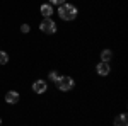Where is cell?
I'll return each instance as SVG.
<instances>
[{
    "mask_svg": "<svg viewBox=\"0 0 128 126\" xmlns=\"http://www.w3.org/2000/svg\"><path fill=\"white\" fill-rule=\"evenodd\" d=\"M5 63H9V55L5 51H0V65H5Z\"/></svg>",
    "mask_w": 128,
    "mask_h": 126,
    "instance_id": "cell-10",
    "label": "cell"
},
{
    "mask_svg": "<svg viewBox=\"0 0 128 126\" xmlns=\"http://www.w3.org/2000/svg\"><path fill=\"white\" fill-rule=\"evenodd\" d=\"M58 72H50V78H51V80H53V82H56V80H58Z\"/></svg>",
    "mask_w": 128,
    "mask_h": 126,
    "instance_id": "cell-11",
    "label": "cell"
},
{
    "mask_svg": "<svg viewBox=\"0 0 128 126\" xmlns=\"http://www.w3.org/2000/svg\"><path fill=\"white\" fill-rule=\"evenodd\" d=\"M98 73L101 75V77H106L109 73V63H106V61H101V63H98Z\"/></svg>",
    "mask_w": 128,
    "mask_h": 126,
    "instance_id": "cell-6",
    "label": "cell"
},
{
    "mask_svg": "<svg viewBox=\"0 0 128 126\" xmlns=\"http://www.w3.org/2000/svg\"><path fill=\"white\" fill-rule=\"evenodd\" d=\"M111 58H113V51H111V49H102V51H101V61L109 63Z\"/></svg>",
    "mask_w": 128,
    "mask_h": 126,
    "instance_id": "cell-9",
    "label": "cell"
},
{
    "mask_svg": "<svg viewBox=\"0 0 128 126\" xmlns=\"http://www.w3.org/2000/svg\"><path fill=\"white\" fill-rule=\"evenodd\" d=\"M40 27H41V31L46 32V34H53V32H56V24H55V20L51 19V17H46V19L40 24Z\"/></svg>",
    "mask_w": 128,
    "mask_h": 126,
    "instance_id": "cell-3",
    "label": "cell"
},
{
    "mask_svg": "<svg viewBox=\"0 0 128 126\" xmlns=\"http://www.w3.org/2000/svg\"><path fill=\"white\" fill-rule=\"evenodd\" d=\"M46 89H48V85H46L44 80H36V82L32 84V90H34L36 94H44Z\"/></svg>",
    "mask_w": 128,
    "mask_h": 126,
    "instance_id": "cell-4",
    "label": "cell"
},
{
    "mask_svg": "<svg viewBox=\"0 0 128 126\" xmlns=\"http://www.w3.org/2000/svg\"><path fill=\"white\" fill-rule=\"evenodd\" d=\"M56 85H58L60 90L67 92V90H72V89H74L75 82H74V78H72V77H67V75H63V77H58V80H56Z\"/></svg>",
    "mask_w": 128,
    "mask_h": 126,
    "instance_id": "cell-2",
    "label": "cell"
},
{
    "mask_svg": "<svg viewBox=\"0 0 128 126\" xmlns=\"http://www.w3.org/2000/svg\"><path fill=\"white\" fill-rule=\"evenodd\" d=\"M58 15L63 20H74L77 17V7L72 3H62L58 9Z\"/></svg>",
    "mask_w": 128,
    "mask_h": 126,
    "instance_id": "cell-1",
    "label": "cell"
},
{
    "mask_svg": "<svg viewBox=\"0 0 128 126\" xmlns=\"http://www.w3.org/2000/svg\"><path fill=\"white\" fill-rule=\"evenodd\" d=\"M20 31H22L24 34H28V32H29V31H31L29 24H22V26H20Z\"/></svg>",
    "mask_w": 128,
    "mask_h": 126,
    "instance_id": "cell-12",
    "label": "cell"
},
{
    "mask_svg": "<svg viewBox=\"0 0 128 126\" xmlns=\"http://www.w3.org/2000/svg\"><path fill=\"white\" fill-rule=\"evenodd\" d=\"M19 99H20V96L16 92V90H9L7 96H5V102H7V104H17Z\"/></svg>",
    "mask_w": 128,
    "mask_h": 126,
    "instance_id": "cell-5",
    "label": "cell"
},
{
    "mask_svg": "<svg viewBox=\"0 0 128 126\" xmlns=\"http://www.w3.org/2000/svg\"><path fill=\"white\" fill-rule=\"evenodd\" d=\"M114 126H128V118L125 113L114 118Z\"/></svg>",
    "mask_w": 128,
    "mask_h": 126,
    "instance_id": "cell-7",
    "label": "cell"
},
{
    "mask_svg": "<svg viewBox=\"0 0 128 126\" xmlns=\"http://www.w3.org/2000/svg\"><path fill=\"white\" fill-rule=\"evenodd\" d=\"M41 14L44 15V19H46V17H51V14H53V7H51L50 3H43V5H41Z\"/></svg>",
    "mask_w": 128,
    "mask_h": 126,
    "instance_id": "cell-8",
    "label": "cell"
},
{
    "mask_svg": "<svg viewBox=\"0 0 128 126\" xmlns=\"http://www.w3.org/2000/svg\"><path fill=\"white\" fill-rule=\"evenodd\" d=\"M0 126H2V119H0Z\"/></svg>",
    "mask_w": 128,
    "mask_h": 126,
    "instance_id": "cell-14",
    "label": "cell"
},
{
    "mask_svg": "<svg viewBox=\"0 0 128 126\" xmlns=\"http://www.w3.org/2000/svg\"><path fill=\"white\" fill-rule=\"evenodd\" d=\"M50 3H55V5H62V3H65V0H50Z\"/></svg>",
    "mask_w": 128,
    "mask_h": 126,
    "instance_id": "cell-13",
    "label": "cell"
}]
</instances>
